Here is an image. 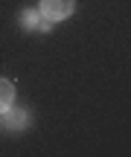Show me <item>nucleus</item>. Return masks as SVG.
<instances>
[{
	"instance_id": "nucleus-1",
	"label": "nucleus",
	"mask_w": 131,
	"mask_h": 157,
	"mask_svg": "<svg viewBox=\"0 0 131 157\" xmlns=\"http://www.w3.org/2000/svg\"><path fill=\"white\" fill-rule=\"evenodd\" d=\"M38 12L50 23H58V21H67V17L76 12V0H41Z\"/></svg>"
},
{
	"instance_id": "nucleus-3",
	"label": "nucleus",
	"mask_w": 131,
	"mask_h": 157,
	"mask_svg": "<svg viewBox=\"0 0 131 157\" xmlns=\"http://www.w3.org/2000/svg\"><path fill=\"white\" fill-rule=\"evenodd\" d=\"M17 21H21V26L26 29V32H50L52 29V23L47 21L38 9H23L21 15H17Z\"/></svg>"
},
{
	"instance_id": "nucleus-4",
	"label": "nucleus",
	"mask_w": 131,
	"mask_h": 157,
	"mask_svg": "<svg viewBox=\"0 0 131 157\" xmlns=\"http://www.w3.org/2000/svg\"><path fill=\"white\" fill-rule=\"evenodd\" d=\"M15 93H17V90H15V82L0 76V113L9 111V108L15 105Z\"/></svg>"
},
{
	"instance_id": "nucleus-2",
	"label": "nucleus",
	"mask_w": 131,
	"mask_h": 157,
	"mask_svg": "<svg viewBox=\"0 0 131 157\" xmlns=\"http://www.w3.org/2000/svg\"><path fill=\"white\" fill-rule=\"evenodd\" d=\"M29 122H32V113L23 111V108H15V105H12L9 111L0 113V125H6V128H12V131H23V128H29Z\"/></svg>"
}]
</instances>
